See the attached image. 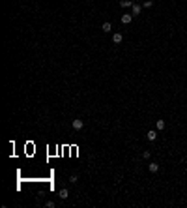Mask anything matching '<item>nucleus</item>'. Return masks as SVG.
Segmentation results:
<instances>
[{
    "label": "nucleus",
    "mask_w": 187,
    "mask_h": 208,
    "mask_svg": "<svg viewBox=\"0 0 187 208\" xmlns=\"http://www.w3.org/2000/svg\"><path fill=\"white\" fill-rule=\"evenodd\" d=\"M146 139H148L150 143H154V141L157 139V131H155V129H150L148 133H146Z\"/></svg>",
    "instance_id": "nucleus-4"
},
{
    "label": "nucleus",
    "mask_w": 187,
    "mask_h": 208,
    "mask_svg": "<svg viewBox=\"0 0 187 208\" xmlns=\"http://www.w3.org/2000/svg\"><path fill=\"white\" fill-rule=\"evenodd\" d=\"M69 182H71V184H77V182H79V178H77V174H73L71 178H69Z\"/></svg>",
    "instance_id": "nucleus-13"
},
{
    "label": "nucleus",
    "mask_w": 187,
    "mask_h": 208,
    "mask_svg": "<svg viewBox=\"0 0 187 208\" xmlns=\"http://www.w3.org/2000/svg\"><path fill=\"white\" fill-rule=\"evenodd\" d=\"M71 128H73L75 131H80V129L84 128V122H82V120H80V118H75L73 122H71Z\"/></svg>",
    "instance_id": "nucleus-1"
},
{
    "label": "nucleus",
    "mask_w": 187,
    "mask_h": 208,
    "mask_svg": "<svg viewBox=\"0 0 187 208\" xmlns=\"http://www.w3.org/2000/svg\"><path fill=\"white\" fill-rule=\"evenodd\" d=\"M58 197H60V199H62V201H65V199H68V197H69V191L65 189V187H62V189L58 191Z\"/></svg>",
    "instance_id": "nucleus-6"
},
{
    "label": "nucleus",
    "mask_w": 187,
    "mask_h": 208,
    "mask_svg": "<svg viewBox=\"0 0 187 208\" xmlns=\"http://www.w3.org/2000/svg\"><path fill=\"white\" fill-rule=\"evenodd\" d=\"M148 171H150V172H157V171H159V163H155V161L148 163Z\"/></svg>",
    "instance_id": "nucleus-7"
},
{
    "label": "nucleus",
    "mask_w": 187,
    "mask_h": 208,
    "mask_svg": "<svg viewBox=\"0 0 187 208\" xmlns=\"http://www.w3.org/2000/svg\"><path fill=\"white\" fill-rule=\"evenodd\" d=\"M133 0H122V2H120V6H122V8H131V6H133Z\"/></svg>",
    "instance_id": "nucleus-10"
},
{
    "label": "nucleus",
    "mask_w": 187,
    "mask_h": 208,
    "mask_svg": "<svg viewBox=\"0 0 187 208\" xmlns=\"http://www.w3.org/2000/svg\"><path fill=\"white\" fill-rule=\"evenodd\" d=\"M101 30H103V32H105V34H109V32H112V24H110L109 21H107V23H103V24H101Z\"/></svg>",
    "instance_id": "nucleus-5"
},
{
    "label": "nucleus",
    "mask_w": 187,
    "mask_h": 208,
    "mask_svg": "<svg viewBox=\"0 0 187 208\" xmlns=\"http://www.w3.org/2000/svg\"><path fill=\"white\" fill-rule=\"evenodd\" d=\"M150 156H151L150 150H144V152H142V158H144V159H150Z\"/></svg>",
    "instance_id": "nucleus-12"
},
{
    "label": "nucleus",
    "mask_w": 187,
    "mask_h": 208,
    "mask_svg": "<svg viewBox=\"0 0 187 208\" xmlns=\"http://www.w3.org/2000/svg\"><path fill=\"white\" fill-rule=\"evenodd\" d=\"M131 19H133V15H131V13H124V15H122V23H124V24H129Z\"/></svg>",
    "instance_id": "nucleus-8"
},
{
    "label": "nucleus",
    "mask_w": 187,
    "mask_h": 208,
    "mask_svg": "<svg viewBox=\"0 0 187 208\" xmlns=\"http://www.w3.org/2000/svg\"><path fill=\"white\" fill-rule=\"evenodd\" d=\"M45 206H47V208H54V206H56V204H54L53 201H47V202H45Z\"/></svg>",
    "instance_id": "nucleus-14"
},
{
    "label": "nucleus",
    "mask_w": 187,
    "mask_h": 208,
    "mask_svg": "<svg viewBox=\"0 0 187 208\" xmlns=\"http://www.w3.org/2000/svg\"><path fill=\"white\" fill-rule=\"evenodd\" d=\"M165 120H157V122H155V129H157V131H163L165 129Z\"/></svg>",
    "instance_id": "nucleus-9"
},
{
    "label": "nucleus",
    "mask_w": 187,
    "mask_h": 208,
    "mask_svg": "<svg viewBox=\"0 0 187 208\" xmlns=\"http://www.w3.org/2000/svg\"><path fill=\"white\" fill-rule=\"evenodd\" d=\"M151 6H154V2H151V0H144V2H142V8H146V9L151 8Z\"/></svg>",
    "instance_id": "nucleus-11"
},
{
    "label": "nucleus",
    "mask_w": 187,
    "mask_h": 208,
    "mask_svg": "<svg viewBox=\"0 0 187 208\" xmlns=\"http://www.w3.org/2000/svg\"><path fill=\"white\" fill-rule=\"evenodd\" d=\"M140 11H142V6H140V4H133V6H131V15H133V17L140 15Z\"/></svg>",
    "instance_id": "nucleus-2"
},
{
    "label": "nucleus",
    "mask_w": 187,
    "mask_h": 208,
    "mask_svg": "<svg viewBox=\"0 0 187 208\" xmlns=\"http://www.w3.org/2000/svg\"><path fill=\"white\" fill-rule=\"evenodd\" d=\"M122 41H124V36H122L120 32H114V34H112V43H114V45H120Z\"/></svg>",
    "instance_id": "nucleus-3"
}]
</instances>
